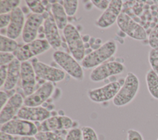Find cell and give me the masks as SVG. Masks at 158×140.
<instances>
[{
    "label": "cell",
    "instance_id": "obj_1",
    "mask_svg": "<svg viewBox=\"0 0 158 140\" xmlns=\"http://www.w3.org/2000/svg\"><path fill=\"white\" fill-rule=\"evenodd\" d=\"M117 50L115 41L109 40L98 48L86 54L81 62V65L86 69L94 68L114 56Z\"/></svg>",
    "mask_w": 158,
    "mask_h": 140
},
{
    "label": "cell",
    "instance_id": "obj_2",
    "mask_svg": "<svg viewBox=\"0 0 158 140\" xmlns=\"http://www.w3.org/2000/svg\"><path fill=\"white\" fill-rule=\"evenodd\" d=\"M139 89V81L133 72H128L123 80V83L112 100L116 107H123L129 104L136 96Z\"/></svg>",
    "mask_w": 158,
    "mask_h": 140
},
{
    "label": "cell",
    "instance_id": "obj_3",
    "mask_svg": "<svg viewBox=\"0 0 158 140\" xmlns=\"http://www.w3.org/2000/svg\"><path fill=\"white\" fill-rule=\"evenodd\" d=\"M52 59L72 78L79 81L83 80L85 75L83 67L71 54L57 50L52 54Z\"/></svg>",
    "mask_w": 158,
    "mask_h": 140
},
{
    "label": "cell",
    "instance_id": "obj_4",
    "mask_svg": "<svg viewBox=\"0 0 158 140\" xmlns=\"http://www.w3.org/2000/svg\"><path fill=\"white\" fill-rule=\"evenodd\" d=\"M63 34L70 54L81 62L86 56L85 47L78 30L73 24L69 23L63 30Z\"/></svg>",
    "mask_w": 158,
    "mask_h": 140
},
{
    "label": "cell",
    "instance_id": "obj_5",
    "mask_svg": "<svg viewBox=\"0 0 158 140\" xmlns=\"http://www.w3.org/2000/svg\"><path fill=\"white\" fill-rule=\"evenodd\" d=\"M116 23L123 33L133 39L143 41L148 38L144 28L125 12H121Z\"/></svg>",
    "mask_w": 158,
    "mask_h": 140
},
{
    "label": "cell",
    "instance_id": "obj_6",
    "mask_svg": "<svg viewBox=\"0 0 158 140\" xmlns=\"http://www.w3.org/2000/svg\"><path fill=\"white\" fill-rule=\"evenodd\" d=\"M1 131L21 137L35 136L38 132L37 125L31 121L14 118L1 126Z\"/></svg>",
    "mask_w": 158,
    "mask_h": 140
},
{
    "label": "cell",
    "instance_id": "obj_7",
    "mask_svg": "<svg viewBox=\"0 0 158 140\" xmlns=\"http://www.w3.org/2000/svg\"><path fill=\"white\" fill-rule=\"evenodd\" d=\"M51 46L46 39H36L35 40L25 43L14 52L15 58L19 61H28L29 59L42 54L48 51Z\"/></svg>",
    "mask_w": 158,
    "mask_h": 140
},
{
    "label": "cell",
    "instance_id": "obj_8",
    "mask_svg": "<svg viewBox=\"0 0 158 140\" xmlns=\"http://www.w3.org/2000/svg\"><path fill=\"white\" fill-rule=\"evenodd\" d=\"M31 62L36 76L40 80L46 82L57 83L64 80L65 77V72L62 69L48 65L36 59H33Z\"/></svg>",
    "mask_w": 158,
    "mask_h": 140
},
{
    "label": "cell",
    "instance_id": "obj_9",
    "mask_svg": "<svg viewBox=\"0 0 158 140\" xmlns=\"http://www.w3.org/2000/svg\"><path fill=\"white\" fill-rule=\"evenodd\" d=\"M123 83L119 81H112L102 86L90 89L87 92V96L91 101L98 104L113 100Z\"/></svg>",
    "mask_w": 158,
    "mask_h": 140
},
{
    "label": "cell",
    "instance_id": "obj_10",
    "mask_svg": "<svg viewBox=\"0 0 158 140\" xmlns=\"http://www.w3.org/2000/svg\"><path fill=\"white\" fill-rule=\"evenodd\" d=\"M125 70V65L120 62H106L93 69L89 75V79L93 82H99L111 76L122 74Z\"/></svg>",
    "mask_w": 158,
    "mask_h": 140
},
{
    "label": "cell",
    "instance_id": "obj_11",
    "mask_svg": "<svg viewBox=\"0 0 158 140\" xmlns=\"http://www.w3.org/2000/svg\"><path fill=\"white\" fill-rule=\"evenodd\" d=\"M75 121L64 115H52L48 119L39 123L37 126L38 131H59L70 130L74 126ZM77 128V127H76Z\"/></svg>",
    "mask_w": 158,
    "mask_h": 140
},
{
    "label": "cell",
    "instance_id": "obj_12",
    "mask_svg": "<svg viewBox=\"0 0 158 140\" xmlns=\"http://www.w3.org/2000/svg\"><path fill=\"white\" fill-rule=\"evenodd\" d=\"M123 1L112 0L107 8L102 13L95 22V25L101 29H106L117 22V19L122 12Z\"/></svg>",
    "mask_w": 158,
    "mask_h": 140
},
{
    "label": "cell",
    "instance_id": "obj_13",
    "mask_svg": "<svg viewBox=\"0 0 158 140\" xmlns=\"http://www.w3.org/2000/svg\"><path fill=\"white\" fill-rule=\"evenodd\" d=\"M44 19L43 14L31 13L28 15L22 33V38L24 43H28L36 39Z\"/></svg>",
    "mask_w": 158,
    "mask_h": 140
},
{
    "label": "cell",
    "instance_id": "obj_14",
    "mask_svg": "<svg viewBox=\"0 0 158 140\" xmlns=\"http://www.w3.org/2000/svg\"><path fill=\"white\" fill-rule=\"evenodd\" d=\"M36 76L31 64L30 61L21 62L20 80L21 88L25 97L30 96L35 91Z\"/></svg>",
    "mask_w": 158,
    "mask_h": 140
},
{
    "label": "cell",
    "instance_id": "obj_15",
    "mask_svg": "<svg viewBox=\"0 0 158 140\" xmlns=\"http://www.w3.org/2000/svg\"><path fill=\"white\" fill-rule=\"evenodd\" d=\"M24 105L23 96L18 93L13 94L0 112V124L2 125L14 119Z\"/></svg>",
    "mask_w": 158,
    "mask_h": 140
},
{
    "label": "cell",
    "instance_id": "obj_16",
    "mask_svg": "<svg viewBox=\"0 0 158 140\" xmlns=\"http://www.w3.org/2000/svg\"><path fill=\"white\" fill-rule=\"evenodd\" d=\"M54 89L53 83H43L34 93L25 97L23 105L29 107L41 106L52 96Z\"/></svg>",
    "mask_w": 158,
    "mask_h": 140
},
{
    "label": "cell",
    "instance_id": "obj_17",
    "mask_svg": "<svg viewBox=\"0 0 158 140\" xmlns=\"http://www.w3.org/2000/svg\"><path fill=\"white\" fill-rule=\"evenodd\" d=\"M51 116V112L44 107H29L25 105H23L20 109L17 115L18 118L25 120L33 123H41Z\"/></svg>",
    "mask_w": 158,
    "mask_h": 140
},
{
    "label": "cell",
    "instance_id": "obj_18",
    "mask_svg": "<svg viewBox=\"0 0 158 140\" xmlns=\"http://www.w3.org/2000/svg\"><path fill=\"white\" fill-rule=\"evenodd\" d=\"M59 30L52 14L49 13L43 22V33L51 47L56 51L59 50L62 44Z\"/></svg>",
    "mask_w": 158,
    "mask_h": 140
},
{
    "label": "cell",
    "instance_id": "obj_19",
    "mask_svg": "<svg viewBox=\"0 0 158 140\" xmlns=\"http://www.w3.org/2000/svg\"><path fill=\"white\" fill-rule=\"evenodd\" d=\"M11 17L9 26L6 28V36L15 39L22 35L25 25V16L22 9L18 7L10 12Z\"/></svg>",
    "mask_w": 158,
    "mask_h": 140
},
{
    "label": "cell",
    "instance_id": "obj_20",
    "mask_svg": "<svg viewBox=\"0 0 158 140\" xmlns=\"http://www.w3.org/2000/svg\"><path fill=\"white\" fill-rule=\"evenodd\" d=\"M20 69L21 62L17 58L8 65L7 77L3 86L6 91H12L15 87L20 78Z\"/></svg>",
    "mask_w": 158,
    "mask_h": 140
},
{
    "label": "cell",
    "instance_id": "obj_21",
    "mask_svg": "<svg viewBox=\"0 0 158 140\" xmlns=\"http://www.w3.org/2000/svg\"><path fill=\"white\" fill-rule=\"evenodd\" d=\"M51 12L59 29L63 30L69 23L67 15L62 3H59V1L52 3L51 6Z\"/></svg>",
    "mask_w": 158,
    "mask_h": 140
},
{
    "label": "cell",
    "instance_id": "obj_22",
    "mask_svg": "<svg viewBox=\"0 0 158 140\" xmlns=\"http://www.w3.org/2000/svg\"><path fill=\"white\" fill-rule=\"evenodd\" d=\"M145 80L150 95L158 100V75L152 69H149L146 73Z\"/></svg>",
    "mask_w": 158,
    "mask_h": 140
},
{
    "label": "cell",
    "instance_id": "obj_23",
    "mask_svg": "<svg viewBox=\"0 0 158 140\" xmlns=\"http://www.w3.org/2000/svg\"><path fill=\"white\" fill-rule=\"evenodd\" d=\"M67 130L59 131H38L35 137L38 140H65Z\"/></svg>",
    "mask_w": 158,
    "mask_h": 140
},
{
    "label": "cell",
    "instance_id": "obj_24",
    "mask_svg": "<svg viewBox=\"0 0 158 140\" xmlns=\"http://www.w3.org/2000/svg\"><path fill=\"white\" fill-rule=\"evenodd\" d=\"M17 42L6 35L0 36V52L14 53L18 49Z\"/></svg>",
    "mask_w": 158,
    "mask_h": 140
},
{
    "label": "cell",
    "instance_id": "obj_25",
    "mask_svg": "<svg viewBox=\"0 0 158 140\" xmlns=\"http://www.w3.org/2000/svg\"><path fill=\"white\" fill-rule=\"evenodd\" d=\"M21 1L19 0H1L0 1V14L10 13L14 9L19 7Z\"/></svg>",
    "mask_w": 158,
    "mask_h": 140
},
{
    "label": "cell",
    "instance_id": "obj_26",
    "mask_svg": "<svg viewBox=\"0 0 158 140\" xmlns=\"http://www.w3.org/2000/svg\"><path fill=\"white\" fill-rule=\"evenodd\" d=\"M78 2L79 1L77 0H67L62 1V4L67 16L72 17L76 14L78 10Z\"/></svg>",
    "mask_w": 158,
    "mask_h": 140
},
{
    "label": "cell",
    "instance_id": "obj_27",
    "mask_svg": "<svg viewBox=\"0 0 158 140\" xmlns=\"http://www.w3.org/2000/svg\"><path fill=\"white\" fill-rule=\"evenodd\" d=\"M26 4L29 9L34 14H43L45 11V7L41 1H25Z\"/></svg>",
    "mask_w": 158,
    "mask_h": 140
},
{
    "label": "cell",
    "instance_id": "obj_28",
    "mask_svg": "<svg viewBox=\"0 0 158 140\" xmlns=\"http://www.w3.org/2000/svg\"><path fill=\"white\" fill-rule=\"evenodd\" d=\"M148 60L152 69L158 75V48L151 49L148 54Z\"/></svg>",
    "mask_w": 158,
    "mask_h": 140
},
{
    "label": "cell",
    "instance_id": "obj_29",
    "mask_svg": "<svg viewBox=\"0 0 158 140\" xmlns=\"http://www.w3.org/2000/svg\"><path fill=\"white\" fill-rule=\"evenodd\" d=\"M81 130L82 132V140H99L96 132L92 127L84 126L81 127Z\"/></svg>",
    "mask_w": 158,
    "mask_h": 140
},
{
    "label": "cell",
    "instance_id": "obj_30",
    "mask_svg": "<svg viewBox=\"0 0 158 140\" xmlns=\"http://www.w3.org/2000/svg\"><path fill=\"white\" fill-rule=\"evenodd\" d=\"M148 39V44L152 49L158 48V22L149 32Z\"/></svg>",
    "mask_w": 158,
    "mask_h": 140
},
{
    "label": "cell",
    "instance_id": "obj_31",
    "mask_svg": "<svg viewBox=\"0 0 158 140\" xmlns=\"http://www.w3.org/2000/svg\"><path fill=\"white\" fill-rule=\"evenodd\" d=\"M65 140H82L81 130L78 128H73L68 131Z\"/></svg>",
    "mask_w": 158,
    "mask_h": 140
},
{
    "label": "cell",
    "instance_id": "obj_32",
    "mask_svg": "<svg viewBox=\"0 0 158 140\" xmlns=\"http://www.w3.org/2000/svg\"><path fill=\"white\" fill-rule=\"evenodd\" d=\"M15 56L14 53L10 52H0V66L9 65Z\"/></svg>",
    "mask_w": 158,
    "mask_h": 140
},
{
    "label": "cell",
    "instance_id": "obj_33",
    "mask_svg": "<svg viewBox=\"0 0 158 140\" xmlns=\"http://www.w3.org/2000/svg\"><path fill=\"white\" fill-rule=\"evenodd\" d=\"M127 140H144L142 134L138 130L129 129L127 131Z\"/></svg>",
    "mask_w": 158,
    "mask_h": 140
},
{
    "label": "cell",
    "instance_id": "obj_34",
    "mask_svg": "<svg viewBox=\"0 0 158 140\" xmlns=\"http://www.w3.org/2000/svg\"><path fill=\"white\" fill-rule=\"evenodd\" d=\"M91 2H92V4L94 5V6L99 9V10L101 11H104L107 7L109 6L110 1H108V0H98V1H95V0H92L91 1Z\"/></svg>",
    "mask_w": 158,
    "mask_h": 140
},
{
    "label": "cell",
    "instance_id": "obj_35",
    "mask_svg": "<svg viewBox=\"0 0 158 140\" xmlns=\"http://www.w3.org/2000/svg\"><path fill=\"white\" fill-rule=\"evenodd\" d=\"M10 13L0 14V28L2 30L9 26L10 21Z\"/></svg>",
    "mask_w": 158,
    "mask_h": 140
},
{
    "label": "cell",
    "instance_id": "obj_36",
    "mask_svg": "<svg viewBox=\"0 0 158 140\" xmlns=\"http://www.w3.org/2000/svg\"><path fill=\"white\" fill-rule=\"evenodd\" d=\"M7 65H1L0 67V87H2L5 83L7 73Z\"/></svg>",
    "mask_w": 158,
    "mask_h": 140
},
{
    "label": "cell",
    "instance_id": "obj_37",
    "mask_svg": "<svg viewBox=\"0 0 158 140\" xmlns=\"http://www.w3.org/2000/svg\"><path fill=\"white\" fill-rule=\"evenodd\" d=\"M10 97H9V94L7 93V92H5L4 91H0V106L1 109L4 106V105L6 104L7 101Z\"/></svg>",
    "mask_w": 158,
    "mask_h": 140
},
{
    "label": "cell",
    "instance_id": "obj_38",
    "mask_svg": "<svg viewBox=\"0 0 158 140\" xmlns=\"http://www.w3.org/2000/svg\"><path fill=\"white\" fill-rule=\"evenodd\" d=\"M17 138L10 134L1 131L0 132V140H16Z\"/></svg>",
    "mask_w": 158,
    "mask_h": 140
},
{
    "label": "cell",
    "instance_id": "obj_39",
    "mask_svg": "<svg viewBox=\"0 0 158 140\" xmlns=\"http://www.w3.org/2000/svg\"><path fill=\"white\" fill-rule=\"evenodd\" d=\"M20 140H38L35 136H26V137H21Z\"/></svg>",
    "mask_w": 158,
    "mask_h": 140
},
{
    "label": "cell",
    "instance_id": "obj_40",
    "mask_svg": "<svg viewBox=\"0 0 158 140\" xmlns=\"http://www.w3.org/2000/svg\"><path fill=\"white\" fill-rule=\"evenodd\" d=\"M157 140H158V138H157Z\"/></svg>",
    "mask_w": 158,
    "mask_h": 140
}]
</instances>
